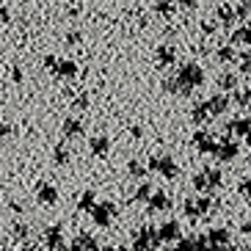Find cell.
<instances>
[{
  "mask_svg": "<svg viewBox=\"0 0 251 251\" xmlns=\"http://www.w3.org/2000/svg\"><path fill=\"white\" fill-rule=\"evenodd\" d=\"M204 80H207V75L201 69V64H182V69L177 75V89H179V94H191Z\"/></svg>",
  "mask_w": 251,
  "mask_h": 251,
  "instance_id": "1",
  "label": "cell"
},
{
  "mask_svg": "<svg viewBox=\"0 0 251 251\" xmlns=\"http://www.w3.org/2000/svg\"><path fill=\"white\" fill-rule=\"evenodd\" d=\"M193 144L199 149L201 155H215V149H218V141H215L213 133H207V130H196L193 135Z\"/></svg>",
  "mask_w": 251,
  "mask_h": 251,
  "instance_id": "2",
  "label": "cell"
},
{
  "mask_svg": "<svg viewBox=\"0 0 251 251\" xmlns=\"http://www.w3.org/2000/svg\"><path fill=\"white\" fill-rule=\"evenodd\" d=\"M149 169L152 171H157V174H163V177H177V163L171 160L169 155H157V157H152V163H149Z\"/></svg>",
  "mask_w": 251,
  "mask_h": 251,
  "instance_id": "3",
  "label": "cell"
},
{
  "mask_svg": "<svg viewBox=\"0 0 251 251\" xmlns=\"http://www.w3.org/2000/svg\"><path fill=\"white\" fill-rule=\"evenodd\" d=\"M204 105H207V111H210V116H221V113H226V108H229L226 91H221V94H213Z\"/></svg>",
  "mask_w": 251,
  "mask_h": 251,
  "instance_id": "4",
  "label": "cell"
},
{
  "mask_svg": "<svg viewBox=\"0 0 251 251\" xmlns=\"http://www.w3.org/2000/svg\"><path fill=\"white\" fill-rule=\"evenodd\" d=\"M237 152H240V147H237L235 141L224 138L221 144H218V149H215V157H218L221 163H229V160H235L237 157Z\"/></svg>",
  "mask_w": 251,
  "mask_h": 251,
  "instance_id": "5",
  "label": "cell"
},
{
  "mask_svg": "<svg viewBox=\"0 0 251 251\" xmlns=\"http://www.w3.org/2000/svg\"><path fill=\"white\" fill-rule=\"evenodd\" d=\"M229 45L235 47H251V25H240L229 33Z\"/></svg>",
  "mask_w": 251,
  "mask_h": 251,
  "instance_id": "6",
  "label": "cell"
},
{
  "mask_svg": "<svg viewBox=\"0 0 251 251\" xmlns=\"http://www.w3.org/2000/svg\"><path fill=\"white\" fill-rule=\"evenodd\" d=\"M171 240H179V224L169 221L157 229V243H171Z\"/></svg>",
  "mask_w": 251,
  "mask_h": 251,
  "instance_id": "7",
  "label": "cell"
},
{
  "mask_svg": "<svg viewBox=\"0 0 251 251\" xmlns=\"http://www.w3.org/2000/svg\"><path fill=\"white\" fill-rule=\"evenodd\" d=\"M207 246H229V229L215 226L207 232Z\"/></svg>",
  "mask_w": 251,
  "mask_h": 251,
  "instance_id": "8",
  "label": "cell"
},
{
  "mask_svg": "<svg viewBox=\"0 0 251 251\" xmlns=\"http://www.w3.org/2000/svg\"><path fill=\"white\" fill-rule=\"evenodd\" d=\"M229 133H235V135H243V138H249L251 135V119H232L229 122V127H226Z\"/></svg>",
  "mask_w": 251,
  "mask_h": 251,
  "instance_id": "9",
  "label": "cell"
},
{
  "mask_svg": "<svg viewBox=\"0 0 251 251\" xmlns=\"http://www.w3.org/2000/svg\"><path fill=\"white\" fill-rule=\"evenodd\" d=\"M215 58L221 61V64H235V61H237L235 45H221L218 50H215Z\"/></svg>",
  "mask_w": 251,
  "mask_h": 251,
  "instance_id": "10",
  "label": "cell"
},
{
  "mask_svg": "<svg viewBox=\"0 0 251 251\" xmlns=\"http://www.w3.org/2000/svg\"><path fill=\"white\" fill-rule=\"evenodd\" d=\"M218 20H221V25H224V28H232V25L237 23L235 8H232V6H221V8H218Z\"/></svg>",
  "mask_w": 251,
  "mask_h": 251,
  "instance_id": "11",
  "label": "cell"
},
{
  "mask_svg": "<svg viewBox=\"0 0 251 251\" xmlns=\"http://www.w3.org/2000/svg\"><path fill=\"white\" fill-rule=\"evenodd\" d=\"M191 119L196 122V125H207L210 122V111H207V105L204 102H199V105H193V111H191Z\"/></svg>",
  "mask_w": 251,
  "mask_h": 251,
  "instance_id": "12",
  "label": "cell"
},
{
  "mask_svg": "<svg viewBox=\"0 0 251 251\" xmlns=\"http://www.w3.org/2000/svg\"><path fill=\"white\" fill-rule=\"evenodd\" d=\"M218 89L226 91V94H229V91H235L237 89V75L235 72H224L221 77H218Z\"/></svg>",
  "mask_w": 251,
  "mask_h": 251,
  "instance_id": "13",
  "label": "cell"
},
{
  "mask_svg": "<svg viewBox=\"0 0 251 251\" xmlns=\"http://www.w3.org/2000/svg\"><path fill=\"white\" fill-rule=\"evenodd\" d=\"M174 58H177V52H174V47H160L157 50V61H160V67H171L174 64Z\"/></svg>",
  "mask_w": 251,
  "mask_h": 251,
  "instance_id": "14",
  "label": "cell"
},
{
  "mask_svg": "<svg viewBox=\"0 0 251 251\" xmlns=\"http://www.w3.org/2000/svg\"><path fill=\"white\" fill-rule=\"evenodd\" d=\"M204 174H207V188H210V191H213V188H221V185H224L221 169H207Z\"/></svg>",
  "mask_w": 251,
  "mask_h": 251,
  "instance_id": "15",
  "label": "cell"
},
{
  "mask_svg": "<svg viewBox=\"0 0 251 251\" xmlns=\"http://www.w3.org/2000/svg\"><path fill=\"white\" fill-rule=\"evenodd\" d=\"M149 207H152V210H169L171 199L166 193H155V196H149Z\"/></svg>",
  "mask_w": 251,
  "mask_h": 251,
  "instance_id": "16",
  "label": "cell"
},
{
  "mask_svg": "<svg viewBox=\"0 0 251 251\" xmlns=\"http://www.w3.org/2000/svg\"><path fill=\"white\" fill-rule=\"evenodd\" d=\"M232 94H235V102L240 105V108H249V102H251V86H246V89H240V86H237Z\"/></svg>",
  "mask_w": 251,
  "mask_h": 251,
  "instance_id": "17",
  "label": "cell"
},
{
  "mask_svg": "<svg viewBox=\"0 0 251 251\" xmlns=\"http://www.w3.org/2000/svg\"><path fill=\"white\" fill-rule=\"evenodd\" d=\"M94 221L100 224V226H108V224H111V207H108V204L97 207V210H94Z\"/></svg>",
  "mask_w": 251,
  "mask_h": 251,
  "instance_id": "18",
  "label": "cell"
},
{
  "mask_svg": "<svg viewBox=\"0 0 251 251\" xmlns=\"http://www.w3.org/2000/svg\"><path fill=\"white\" fill-rule=\"evenodd\" d=\"M152 237H157V235H152V229H141L138 235H135V246H149Z\"/></svg>",
  "mask_w": 251,
  "mask_h": 251,
  "instance_id": "19",
  "label": "cell"
},
{
  "mask_svg": "<svg viewBox=\"0 0 251 251\" xmlns=\"http://www.w3.org/2000/svg\"><path fill=\"white\" fill-rule=\"evenodd\" d=\"M108 147H111V144H108V138H94V141H91V149H94L97 155H105V152H108Z\"/></svg>",
  "mask_w": 251,
  "mask_h": 251,
  "instance_id": "20",
  "label": "cell"
},
{
  "mask_svg": "<svg viewBox=\"0 0 251 251\" xmlns=\"http://www.w3.org/2000/svg\"><path fill=\"white\" fill-rule=\"evenodd\" d=\"M235 14H237V20H249V17H251V3H249V0H243V3L235 8Z\"/></svg>",
  "mask_w": 251,
  "mask_h": 251,
  "instance_id": "21",
  "label": "cell"
},
{
  "mask_svg": "<svg viewBox=\"0 0 251 251\" xmlns=\"http://www.w3.org/2000/svg\"><path fill=\"white\" fill-rule=\"evenodd\" d=\"M196 207H199V215L210 213V207H213V199H210V196H199V199H196Z\"/></svg>",
  "mask_w": 251,
  "mask_h": 251,
  "instance_id": "22",
  "label": "cell"
},
{
  "mask_svg": "<svg viewBox=\"0 0 251 251\" xmlns=\"http://www.w3.org/2000/svg\"><path fill=\"white\" fill-rule=\"evenodd\" d=\"M193 188H196V191H207V193H210V188H207V174H204V171L193 177Z\"/></svg>",
  "mask_w": 251,
  "mask_h": 251,
  "instance_id": "23",
  "label": "cell"
},
{
  "mask_svg": "<svg viewBox=\"0 0 251 251\" xmlns=\"http://www.w3.org/2000/svg\"><path fill=\"white\" fill-rule=\"evenodd\" d=\"M127 171H130V177H144V174H147V169H144L138 160L130 163V166H127Z\"/></svg>",
  "mask_w": 251,
  "mask_h": 251,
  "instance_id": "24",
  "label": "cell"
},
{
  "mask_svg": "<svg viewBox=\"0 0 251 251\" xmlns=\"http://www.w3.org/2000/svg\"><path fill=\"white\" fill-rule=\"evenodd\" d=\"M237 191H240V196H249L251 199V177L240 179V182H237Z\"/></svg>",
  "mask_w": 251,
  "mask_h": 251,
  "instance_id": "25",
  "label": "cell"
},
{
  "mask_svg": "<svg viewBox=\"0 0 251 251\" xmlns=\"http://www.w3.org/2000/svg\"><path fill=\"white\" fill-rule=\"evenodd\" d=\"M240 72H251V50H246L240 55Z\"/></svg>",
  "mask_w": 251,
  "mask_h": 251,
  "instance_id": "26",
  "label": "cell"
},
{
  "mask_svg": "<svg viewBox=\"0 0 251 251\" xmlns=\"http://www.w3.org/2000/svg\"><path fill=\"white\" fill-rule=\"evenodd\" d=\"M67 135H80V122H67Z\"/></svg>",
  "mask_w": 251,
  "mask_h": 251,
  "instance_id": "27",
  "label": "cell"
},
{
  "mask_svg": "<svg viewBox=\"0 0 251 251\" xmlns=\"http://www.w3.org/2000/svg\"><path fill=\"white\" fill-rule=\"evenodd\" d=\"M157 11H163V14H171V3H169V0H160V3H157Z\"/></svg>",
  "mask_w": 251,
  "mask_h": 251,
  "instance_id": "28",
  "label": "cell"
},
{
  "mask_svg": "<svg viewBox=\"0 0 251 251\" xmlns=\"http://www.w3.org/2000/svg\"><path fill=\"white\" fill-rule=\"evenodd\" d=\"M149 193H152V188H149V185H141L138 188V199H149Z\"/></svg>",
  "mask_w": 251,
  "mask_h": 251,
  "instance_id": "29",
  "label": "cell"
},
{
  "mask_svg": "<svg viewBox=\"0 0 251 251\" xmlns=\"http://www.w3.org/2000/svg\"><path fill=\"white\" fill-rule=\"evenodd\" d=\"M177 3H179V8H188V11L196 8V0H177Z\"/></svg>",
  "mask_w": 251,
  "mask_h": 251,
  "instance_id": "30",
  "label": "cell"
},
{
  "mask_svg": "<svg viewBox=\"0 0 251 251\" xmlns=\"http://www.w3.org/2000/svg\"><path fill=\"white\" fill-rule=\"evenodd\" d=\"M42 199H45V201L55 199V191H50V188H45V191H42Z\"/></svg>",
  "mask_w": 251,
  "mask_h": 251,
  "instance_id": "31",
  "label": "cell"
},
{
  "mask_svg": "<svg viewBox=\"0 0 251 251\" xmlns=\"http://www.w3.org/2000/svg\"><path fill=\"white\" fill-rule=\"evenodd\" d=\"M240 229H243V235H251V215L243 221V226H240Z\"/></svg>",
  "mask_w": 251,
  "mask_h": 251,
  "instance_id": "32",
  "label": "cell"
},
{
  "mask_svg": "<svg viewBox=\"0 0 251 251\" xmlns=\"http://www.w3.org/2000/svg\"><path fill=\"white\" fill-rule=\"evenodd\" d=\"M201 30H204V33H215V25L213 23H201Z\"/></svg>",
  "mask_w": 251,
  "mask_h": 251,
  "instance_id": "33",
  "label": "cell"
},
{
  "mask_svg": "<svg viewBox=\"0 0 251 251\" xmlns=\"http://www.w3.org/2000/svg\"><path fill=\"white\" fill-rule=\"evenodd\" d=\"M249 113H251V102H249Z\"/></svg>",
  "mask_w": 251,
  "mask_h": 251,
  "instance_id": "34",
  "label": "cell"
},
{
  "mask_svg": "<svg viewBox=\"0 0 251 251\" xmlns=\"http://www.w3.org/2000/svg\"><path fill=\"white\" fill-rule=\"evenodd\" d=\"M249 166H251V155H249Z\"/></svg>",
  "mask_w": 251,
  "mask_h": 251,
  "instance_id": "35",
  "label": "cell"
},
{
  "mask_svg": "<svg viewBox=\"0 0 251 251\" xmlns=\"http://www.w3.org/2000/svg\"><path fill=\"white\" fill-rule=\"evenodd\" d=\"M249 3H251V0H249Z\"/></svg>",
  "mask_w": 251,
  "mask_h": 251,
  "instance_id": "36",
  "label": "cell"
}]
</instances>
